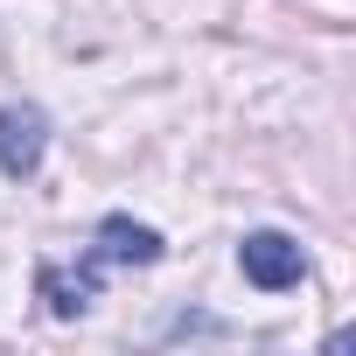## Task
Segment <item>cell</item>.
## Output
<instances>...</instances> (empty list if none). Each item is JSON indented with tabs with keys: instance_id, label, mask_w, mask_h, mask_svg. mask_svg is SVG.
Segmentation results:
<instances>
[{
	"instance_id": "obj_2",
	"label": "cell",
	"mask_w": 356,
	"mask_h": 356,
	"mask_svg": "<svg viewBox=\"0 0 356 356\" xmlns=\"http://www.w3.org/2000/svg\"><path fill=\"white\" fill-rule=\"evenodd\" d=\"M238 266H245V280H252L259 293H286V286H300V273H307V259H300V245H293L286 231H252V238L238 245Z\"/></svg>"
},
{
	"instance_id": "obj_3",
	"label": "cell",
	"mask_w": 356,
	"mask_h": 356,
	"mask_svg": "<svg viewBox=\"0 0 356 356\" xmlns=\"http://www.w3.org/2000/svg\"><path fill=\"white\" fill-rule=\"evenodd\" d=\"M161 252H168V245H161V231H154V224H133V217H105L84 259L105 273V266H154Z\"/></svg>"
},
{
	"instance_id": "obj_1",
	"label": "cell",
	"mask_w": 356,
	"mask_h": 356,
	"mask_svg": "<svg viewBox=\"0 0 356 356\" xmlns=\"http://www.w3.org/2000/svg\"><path fill=\"white\" fill-rule=\"evenodd\" d=\"M42 154H49V112L42 105H0V175L29 182L42 168Z\"/></svg>"
}]
</instances>
